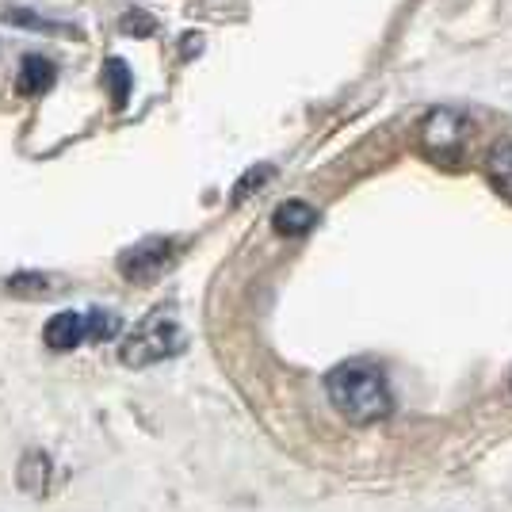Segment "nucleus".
<instances>
[{
  "label": "nucleus",
  "mask_w": 512,
  "mask_h": 512,
  "mask_svg": "<svg viewBox=\"0 0 512 512\" xmlns=\"http://www.w3.org/2000/svg\"><path fill=\"white\" fill-rule=\"evenodd\" d=\"M43 341H46V348H50V352H73V348H81V344L88 341L85 314H73V310L54 314V318L46 321Z\"/></svg>",
  "instance_id": "39448f33"
},
{
  "label": "nucleus",
  "mask_w": 512,
  "mask_h": 512,
  "mask_svg": "<svg viewBox=\"0 0 512 512\" xmlns=\"http://www.w3.org/2000/svg\"><path fill=\"white\" fill-rule=\"evenodd\" d=\"M325 394L348 425H375L394 413V394H390L386 379L375 367H363V363L333 367L325 379Z\"/></svg>",
  "instance_id": "f257e3e1"
},
{
  "label": "nucleus",
  "mask_w": 512,
  "mask_h": 512,
  "mask_svg": "<svg viewBox=\"0 0 512 512\" xmlns=\"http://www.w3.org/2000/svg\"><path fill=\"white\" fill-rule=\"evenodd\" d=\"M486 176H490V184L497 192L505 195V199H512V142L509 138L497 142L490 150V157H486Z\"/></svg>",
  "instance_id": "6e6552de"
},
{
  "label": "nucleus",
  "mask_w": 512,
  "mask_h": 512,
  "mask_svg": "<svg viewBox=\"0 0 512 512\" xmlns=\"http://www.w3.org/2000/svg\"><path fill=\"white\" fill-rule=\"evenodd\" d=\"M8 291H12V295H27V299H43V295H50V279L23 272V276L8 279Z\"/></svg>",
  "instance_id": "f8f14e48"
},
{
  "label": "nucleus",
  "mask_w": 512,
  "mask_h": 512,
  "mask_svg": "<svg viewBox=\"0 0 512 512\" xmlns=\"http://www.w3.org/2000/svg\"><path fill=\"white\" fill-rule=\"evenodd\" d=\"M180 348H184L180 325H176L165 310H153L150 318L142 321V325L127 337L123 352H119V360L127 363V367H150V363H157V360L176 356Z\"/></svg>",
  "instance_id": "f03ea898"
},
{
  "label": "nucleus",
  "mask_w": 512,
  "mask_h": 512,
  "mask_svg": "<svg viewBox=\"0 0 512 512\" xmlns=\"http://www.w3.org/2000/svg\"><path fill=\"white\" fill-rule=\"evenodd\" d=\"M46 478H50V459H46L43 451H27L20 463V486L39 497L46 490Z\"/></svg>",
  "instance_id": "1a4fd4ad"
},
{
  "label": "nucleus",
  "mask_w": 512,
  "mask_h": 512,
  "mask_svg": "<svg viewBox=\"0 0 512 512\" xmlns=\"http://www.w3.org/2000/svg\"><path fill=\"white\" fill-rule=\"evenodd\" d=\"M104 81L111 88V104L115 107H127V96H130V65L123 58H107L104 62Z\"/></svg>",
  "instance_id": "9d476101"
},
{
  "label": "nucleus",
  "mask_w": 512,
  "mask_h": 512,
  "mask_svg": "<svg viewBox=\"0 0 512 512\" xmlns=\"http://www.w3.org/2000/svg\"><path fill=\"white\" fill-rule=\"evenodd\" d=\"M172 241H161V237H150L142 245H134L119 256V272L127 279H153L165 264H169Z\"/></svg>",
  "instance_id": "20e7f679"
},
{
  "label": "nucleus",
  "mask_w": 512,
  "mask_h": 512,
  "mask_svg": "<svg viewBox=\"0 0 512 512\" xmlns=\"http://www.w3.org/2000/svg\"><path fill=\"white\" fill-rule=\"evenodd\" d=\"M421 150L436 161V165H455L463 150H467V119L459 115V111H451V107H436V111H428L425 123H421Z\"/></svg>",
  "instance_id": "7ed1b4c3"
},
{
  "label": "nucleus",
  "mask_w": 512,
  "mask_h": 512,
  "mask_svg": "<svg viewBox=\"0 0 512 512\" xmlns=\"http://www.w3.org/2000/svg\"><path fill=\"white\" fill-rule=\"evenodd\" d=\"M272 226H276V234H283V237H302L318 226V211H314L310 203H302V199H287V203H279L276 214H272Z\"/></svg>",
  "instance_id": "423d86ee"
},
{
  "label": "nucleus",
  "mask_w": 512,
  "mask_h": 512,
  "mask_svg": "<svg viewBox=\"0 0 512 512\" xmlns=\"http://www.w3.org/2000/svg\"><path fill=\"white\" fill-rule=\"evenodd\" d=\"M123 31H127V35H153L157 23H153L146 12H130V16H123Z\"/></svg>",
  "instance_id": "ddd939ff"
},
{
  "label": "nucleus",
  "mask_w": 512,
  "mask_h": 512,
  "mask_svg": "<svg viewBox=\"0 0 512 512\" xmlns=\"http://www.w3.org/2000/svg\"><path fill=\"white\" fill-rule=\"evenodd\" d=\"M8 23H20V27H35V31H62L58 23H46L43 16H31V12H8Z\"/></svg>",
  "instance_id": "4468645a"
},
{
  "label": "nucleus",
  "mask_w": 512,
  "mask_h": 512,
  "mask_svg": "<svg viewBox=\"0 0 512 512\" xmlns=\"http://www.w3.org/2000/svg\"><path fill=\"white\" fill-rule=\"evenodd\" d=\"M54 81H58V69H54V62L43 58V54H27L20 62L16 88H20L23 96H43V92L54 88Z\"/></svg>",
  "instance_id": "0eeeda50"
},
{
  "label": "nucleus",
  "mask_w": 512,
  "mask_h": 512,
  "mask_svg": "<svg viewBox=\"0 0 512 512\" xmlns=\"http://www.w3.org/2000/svg\"><path fill=\"white\" fill-rule=\"evenodd\" d=\"M85 333H88V341H111V337L119 333V318L107 314V310H88Z\"/></svg>",
  "instance_id": "9b49d317"
},
{
  "label": "nucleus",
  "mask_w": 512,
  "mask_h": 512,
  "mask_svg": "<svg viewBox=\"0 0 512 512\" xmlns=\"http://www.w3.org/2000/svg\"><path fill=\"white\" fill-rule=\"evenodd\" d=\"M268 176H272V169H268V165H264V169H253V172H249V176H245V180H241V184L234 188V199H245V192H249L253 184H264Z\"/></svg>",
  "instance_id": "2eb2a0df"
}]
</instances>
